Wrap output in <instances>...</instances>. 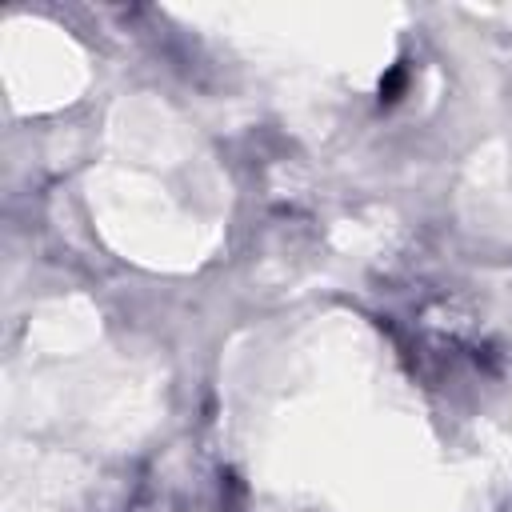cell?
Returning <instances> with one entry per match:
<instances>
[{"label":"cell","instance_id":"obj_1","mask_svg":"<svg viewBox=\"0 0 512 512\" xmlns=\"http://www.w3.org/2000/svg\"><path fill=\"white\" fill-rule=\"evenodd\" d=\"M404 88V68H392L384 80H380V100H396Z\"/></svg>","mask_w":512,"mask_h":512}]
</instances>
